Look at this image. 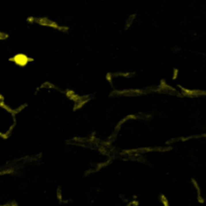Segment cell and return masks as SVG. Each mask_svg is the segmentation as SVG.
<instances>
[{
	"label": "cell",
	"mask_w": 206,
	"mask_h": 206,
	"mask_svg": "<svg viewBox=\"0 0 206 206\" xmlns=\"http://www.w3.org/2000/svg\"><path fill=\"white\" fill-rule=\"evenodd\" d=\"M58 199L60 200V203H64V200H62V192H60V187H58Z\"/></svg>",
	"instance_id": "cell-7"
},
{
	"label": "cell",
	"mask_w": 206,
	"mask_h": 206,
	"mask_svg": "<svg viewBox=\"0 0 206 206\" xmlns=\"http://www.w3.org/2000/svg\"><path fill=\"white\" fill-rule=\"evenodd\" d=\"M26 21L29 22V23H33V22H35V17H33V16H30V17H27V19H26Z\"/></svg>",
	"instance_id": "cell-9"
},
{
	"label": "cell",
	"mask_w": 206,
	"mask_h": 206,
	"mask_svg": "<svg viewBox=\"0 0 206 206\" xmlns=\"http://www.w3.org/2000/svg\"><path fill=\"white\" fill-rule=\"evenodd\" d=\"M6 38H8V34H5V32L0 31V40H4Z\"/></svg>",
	"instance_id": "cell-8"
},
{
	"label": "cell",
	"mask_w": 206,
	"mask_h": 206,
	"mask_svg": "<svg viewBox=\"0 0 206 206\" xmlns=\"http://www.w3.org/2000/svg\"><path fill=\"white\" fill-rule=\"evenodd\" d=\"M180 87V86H179ZM181 90L183 91V93H184V95H187V96H198L199 93H204V92H200V91H197V90H189V89H184L182 88V87H180Z\"/></svg>",
	"instance_id": "cell-5"
},
{
	"label": "cell",
	"mask_w": 206,
	"mask_h": 206,
	"mask_svg": "<svg viewBox=\"0 0 206 206\" xmlns=\"http://www.w3.org/2000/svg\"><path fill=\"white\" fill-rule=\"evenodd\" d=\"M1 100H4V97H3V95L0 94V101H1Z\"/></svg>",
	"instance_id": "cell-14"
},
{
	"label": "cell",
	"mask_w": 206,
	"mask_h": 206,
	"mask_svg": "<svg viewBox=\"0 0 206 206\" xmlns=\"http://www.w3.org/2000/svg\"><path fill=\"white\" fill-rule=\"evenodd\" d=\"M66 95L68 98H69L70 100H73V102H77V101H79V100H81V99L87 98V96H79V95H77L75 92H73V91H71V90H66Z\"/></svg>",
	"instance_id": "cell-3"
},
{
	"label": "cell",
	"mask_w": 206,
	"mask_h": 206,
	"mask_svg": "<svg viewBox=\"0 0 206 206\" xmlns=\"http://www.w3.org/2000/svg\"><path fill=\"white\" fill-rule=\"evenodd\" d=\"M160 200H161V202H162L163 206H170L169 205V202H168V199L166 198L165 195H163V194L160 195Z\"/></svg>",
	"instance_id": "cell-6"
},
{
	"label": "cell",
	"mask_w": 206,
	"mask_h": 206,
	"mask_svg": "<svg viewBox=\"0 0 206 206\" xmlns=\"http://www.w3.org/2000/svg\"><path fill=\"white\" fill-rule=\"evenodd\" d=\"M0 206H11V202H10V203H6V204H3V205H0Z\"/></svg>",
	"instance_id": "cell-13"
},
{
	"label": "cell",
	"mask_w": 206,
	"mask_h": 206,
	"mask_svg": "<svg viewBox=\"0 0 206 206\" xmlns=\"http://www.w3.org/2000/svg\"><path fill=\"white\" fill-rule=\"evenodd\" d=\"M11 206H18V205L16 204L15 201H12V202H11Z\"/></svg>",
	"instance_id": "cell-12"
},
{
	"label": "cell",
	"mask_w": 206,
	"mask_h": 206,
	"mask_svg": "<svg viewBox=\"0 0 206 206\" xmlns=\"http://www.w3.org/2000/svg\"><path fill=\"white\" fill-rule=\"evenodd\" d=\"M131 204H132V206H138L139 205V202H138V201L137 200H134V201H132V202H131Z\"/></svg>",
	"instance_id": "cell-11"
},
{
	"label": "cell",
	"mask_w": 206,
	"mask_h": 206,
	"mask_svg": "<svg viewBox=\"0 0 206 206\" xmlns=\"http://www.w3.org/2000/svg\"><path fill=\"white\" fill-rule=\"evenodd\" d=\"M192 183H193V185H194L195 189H196V191H197V199H198V202L204 203V198H203L202 194H201V189H200V187H199L197 181L195 180V179H192Z\"/></svg>",
	"instance_id": "cell-4"
},
{
	"label": "cell",
	"mask_w": 206,
	"mask_h": 206,
	"mask_svg": "<svg viewBox=\"0 0 206 206\" xmlns=\"http://www.w3.org/2000/svg\"><path fill=\"white\" fill-rule=\"evenodd\" d=\"M177 75H178V70H177V69H175V70H174V74H173V79H176Z\"/></svg>",
	"instance_id": "cell-10"
},
{
	"label": "cell",
	"mask_w": 206,
	"mask_h": 206,
	"mask_svg": "<svg viewBox=\"0 0 206 206\" xmlns=\"http://www.w3.org/2000/svg\"><path fill=\"white\" fill-rule=\"evenodd\" d=\"M35 22L40 25H43V26H48V27H52V28H56V29L58 30H62V31H68V27H64V26H60L56 22L52 21V20L48 19L47 17H39V18H35Z\"/></svg>",
	"instance_id": "cell-2"
},
{
	"label": "cell",
	"mask_w": 206,
	"mask_h": 206,
	"mask_svg": "<svg viewBox=\"0 0 206 206\" xmlns=\"http://www.w3.org/2000/svg\"><path fill=\"white\" fill-rule=\"evenodd\" d=\"M33 61H34L33 58H30V57H28L27 55L21 54V53H18V54L14 55L13 57L9 58V62L14 63L16 66L21 67V68L25 67L26 65L28 64V63H29V62H33Z\"/></svg>",
	"instance_id": "cell-1"
}]
</instances>
